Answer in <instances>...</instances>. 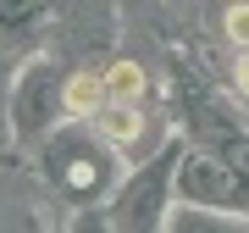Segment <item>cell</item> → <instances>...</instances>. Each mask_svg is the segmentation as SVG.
Returning <instances> with one entry per match:
<instances>
[{
    "instance_id": "6da1fadb",
    "label": "cell",
    "mask_w": 249,
    "mask_h": 233,
    "mask_svg": "<svg viewBox=\"0 0 249 233\" xmlns=\"http://www.w3.org/2000/svg\"><path fill=\"white\" fill-rule=\"evenodd\" d=\"M45 172H50V183L61 189L67 200H78L83 211H94L100 200L116 194V183H122L127 167L89 122H61L45 139Z\"/></svg>"
},
{
    "instance_id": "7a4b0ae2",
    "label": "cell",
    "mask_w": 249,
    "mask_h": 233,
    "mask_svg": "<svg viewBox=\"0 0 249 233\" xmlns=\"http://www.w3.org/2000/svg\"><path fill=\"white\" fill-rule=\"evenodd\" d=\"M61 83L67 61L50 50H28L22 67L11 72V95H6V128L17 144H45L61 128Z\"/></svg>"
},
{
    "instance_id": "3957f363",
    "label": "cell",
    "mask_w": 249,
    "mask_h": 233,
    "mask_svg": "<svg viewBox=\"0 0 249 233\" xmlns=\"http://www.w3.org/2000/svg\"><path fill=\"white\" fill-rule=\"evenodd\" d=\"M178 161H183V144L172 139L166 150L155 155V161L127 167V178L116 183L111 211H106L111 233H160V228H166V200H172V178H178Z\"/></svg>"
},
{
    "instance_id": "277c9868",
    "label": "cell",
    "mask_w": 249,
    "mask_h": 233,
    "mask_svg": "<svg viewBox=\"0 0 249 233\" xmlns=\"http://www.w3.org/2000/svg\"><path fill=\"white\" fill-rule=\"evenodd\" d=\"M172 200L188 211H227V216H249V172L222 161L205 150H183L178 178H172Z\"/></svg>"
},
{
    "instance_id": "5b68a950",
    "label": "cell",
    "mask_w": 249,
    "mask_h": 233,
    "mask_svg": "<svg viewBox=\"0 0 249 233\" xmlns=\"http://www.w3.org/2000/svg\"><path fill=\"white\" fill-rule=\"evenodd\" d=\"M100 106H106V78H100V67H67V83H61V122H89Z\"/></svg>"
},
{
    "instance_id": "8992f818",
    "label": "cell",
    "mask_w": 249,
    "mask_h": 233,
    "mask_svg": "<svg viewBox=\"0 0 249 233\" xmlns=\"http://www.w3.org/2000/svg\"><path fill=\"white\" fill-rule=\"evenodd\" d=\"M100 78H106V106H144L150 95V72L139 61H111L100 67Z\"/></svg>"
},
{
    "instance_id": "52a82bcc",
    "label": "cell",
    "mask_w": 249,
    "mask_h": 233,
    "mask_svg": "<svg viewBox=\"0 0 249 233\" xmlns=\"http://www.w3.org/2000/svg\"><path fill=\"white\" fill-rule=\"evenodd\" d=\"M89 128L111 144V150H127V144L144 134V111H139V106H100V111L89 116Z\"/></svg>"
},
{
    "instance_id": "ba28073f",
    "label": "cell",
    "mask_w": 249,
    "mask_h": 233,
    "mask_svg": "<svg viewBox=\"0 0 249 233\" xmlns=\"http://www.w3.org/2000/svg\"><path fill=\"white\" fill-rule=\"evenodd\" d=\"M160 233H249V216H227V211H188L172 206Z\"/></svg>"
},
{
    "instance_id": "9c48e42d",
    "label": "cell",
    "mask_w": 249,
    "mask_h": 233,
    "mask_svg": "<svg viewBox=\"0 0 249 233\" xmlns=\"http://www.w3.org/2000/svg\"><path fill=\"white\" fill-rule=\"evenodd\" d=\"M39 22H50V6H0V50L28 45Z\"/></svg>"
},
{
    "instance_id": "30bf717a",
    "label": "cell",
    "mask_w": 249,
    "mask_h": 233,
    "mask_svg": "<svg viewBox=\"0 0 249 233\" xmlns=\"http://www.w3.org/2000/svg\"><path fill=\"white\" fill-rule=\"evenodd\" d=\"M222 34H227V45L249 50V0H238V6L222 11Z\"/></svg>"
},
{
    "instance_id": "8fae6325",
    "label": "cell",
    "mask_w": 249,
    "mask_h": 233,
    "mask_svg": "<svg viewBox=\"0 0 249 233\" xmlns=\"http://www.w3.org/2000/svg\"><path fill=\"white\" fill-rule=\"evenodd\" d=\"M67 233H111V222H106V211H78Z\"/></svg>"
},
{
    "instance_id": "7c38bea8",
    "label": "cell",
    "mask_w": 249,
    "mask_h": 233,
    "mask_svg": "<svg viewBox=\"0 0 249 233\" xmlns=\"http://www.w3.org/2000/svg\"><path fill=\"white\" fill-rule=\"evenodd\" d=\"M6 95H11V61L0 56V134H6Z\"/></svg>"
},
{
    "instance_id": "4fadbf2b",
    "label": "cell",
    "mask_w": 249,
    "mask_h": 233,
    "mask_svg": "<svg viewBox=\"0 0 249 233\" xmlns=\"http://www.w3.org/2000/svg\"><path fill=\"white\" fill-rule=\"evenodd\" d=\"M232 83H238V95H249V50H238V61H232Z\"/></svg>"
}]
</instances>
